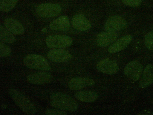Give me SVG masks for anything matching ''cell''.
<instances>
[{
    "label": "cell",
    "mask_w": 153,
    "mask_h": 115,
    "mask_svg": "<svg viewBox=\"0 0 153 115\" xmlns=\"http://www.w3.org/2000/svg\"><path fill=\"white\" fill-rule=\"evenodd\" d=\"M72 24L74 28L81 31H87L91 27L90 21L83 15L81 14H78L73 17Z\"/></svg>",
    "instance_id": "cell-13"
},
{
    "label": "cell",
    "mask_w": 153,
    "mask_h": 115,
    "mask_svg": "<svg viewBox=\"0 0 153 115\" xmlns=\"http://www.w3.org/2000/svg\"><path fill=\"white\" fill-rule=\"evenodd\" d=\"M144 41L146 47L149 50H153V30L146 35Z\"/></svg>",
    "instance_id": "cell-21"
},
{
    "label": "cell",
    "mask_w": 153,
    "mask_h": 115,
    "mask_svg": "<svg viewBox=\"0 0 153 115\" xmlns=\"http://www.w3.org/2000/svg\"><path fill=\"white\" fill-rule=\"evenodd\" d=\"M143 66L139 61L134 60L128 63L124 69L125 75L134 81L138 80L141 77Z\"/></svg>",
    "instance_id": "cell-6"
},
{
    "label": "cell",
    "mask_w": 153,
    "mask_h": 115,
    "mask_svg": "<svg viewBox=\"0 0 153 115\" xmlns=\"http://www.w3.org/2000/svg\"><path fill=\"white\" fill-rule=\"evenodd\" d=\"M153 83V66L148 64L145 68L141 76L139 86L145 88Z\"/></svg>",
    "instance_id": "cell-16"
},
{
    "label": "cell",
    "mask_w": 153,
    "mask_h": 115,
    "mask_svg": "<svg viewBox=\"0 0 153 115\" xmlns=\"http://www.w3.org/2000/svg\"><path fill=\"white\" fill-rule=\"evenodd\" d=\"M18 0H0V10L3 12H8L16 6Z\"/></svg>",
    "instance_id": "cell-20"
},
{
    "label": "cell",
    "mask_w": 153,
    "mask_h": 115,
    "mask_svg": "<svg viewBox=\"0 0 153 115\" xmlns=\"http://www.w3.org/2000/svg\"><path fill=\"white\" fill-rule=\"evenodd\" d=\"M118 35L116 32L107 31L99 34L96 38L97 45L101 47H107L117 40Z\"/></svg>",
    "instance_id": "cell-11"
},
{
    "label": "cell",
    "mask_w": 153,
    "mask_h": 115,
    "mask_svg": "<svg viewBox=\"0 0 153 115\" xmlns=\"http://www.w3.org/2000/svg\"><path fill=\"white\" fill-rule=\"evenodd\" d=\"M95 82L91 79L84 77H76L71 79L68 86L72 90H77L85 87L94 85Z\"/></svg>",
    "instance_id": "cell-10"
},
{
    "label": "cell",
    "mask_w": 153,
    "mask_h": 115,
    "mask_svg": "<svg viewBox=\"0 0 153 115\" xmlns=\"http://www.w3.org/2000/svg\"><path fill=\"white\" fill-rule=\"evenodd\" d=\"M0 39L1 41L8 44H12L16 40L12 33L6 27L0 25Z\"/></svg>",
    "instance_id": "cell-19"
},
{
    "label": "cell",
    "mask_w": 153,
    "mask_h": 115,
    "mask_svg": "<svg viewBox=\"0 0 153 115\" xmlns=\"http://www.w3.org/2000/svg\"><path fill=\"white\" fill-rule=\"evenodd\" d=\"M127 26L128 24L126 20L118 15H113L109 17L104 25L106 31L114 32L124 29Z\"/></svg>",
    "instance_id": "cell-7"
},
{
    "label": "cell",
    "mask_w": 153,
    "mask_h": 115,
    "mask_svg": "<svg viewBox=\"0 0 153 115\" xmlns=\"http://www.w3.org/2000/svg\"><path fill=\"white\" fill-rule=\"evenodd\" d=\"M51 74L48 72L39 71L28 75L27 80L29 83L37 85H43L48 82L51 78Z\"/></svg>",
    "instance_id": "cell-12"
},
{
    "label": "cell",
    "mask_w": 153,
    "mask_h": 115,
    "mask_svg": "<svg viewBox=\"0 0 153 115\" xmlns=\"http://www.w3.org/2000/svg\"><path fill=\"white\" fill-rule=\"evenodd\" d=\"M125 5L132 7H137L141 4L142 0H121Z\"/></svg>",
    "instance_id": "cell-24"
},
{
    "label": "cell",
    "mask_w": 153,
    "mask_h": 115,
    "mask_svg": "<svg viewBox=\"0 0 153 115\" xmlns=\"http://www.w3.org/2000/svg\"><path fill=\"white\" fill-rule=\"evenodd\" d=\"M23 62L26 66L31 69L48 71L51 68L47 60L40 55L29 54L24 58Z\"/></svg>",
    "instance_id": "cell-3"
},
{
    "label": "cell",
    "mask_w": 153,
    "mask_h": 115,
    "mask_svg": "<svg viewBox=\"0 0 153 115\" xmlns=\"http://www.w3.org/2000/svg\"><path fill=\"white\" fill-rule=\"evenodd\" d=\"M8 93L16 105L25 113L32 115L36 112L33 104L25 96L18 90L10 89Z\"/></svg>",
    "instance_id": "cell-2"
},
{
    "label": "cell",
    "mask_w": 153,
    "mask_h": 115,
    "mask_svg": "<svg viewBox=\"0 0 153 115\" xmlns=\"http://www.w3.org/2000/svg\"><path fill=\"white\" fill-rule=\"evenodd\" d=\"M132 40V37L127 35L120 38L108 48V52L111 53H115L125 49L130 43Z\"/></svg>",
    "instance_id": "cell-15"
},
{
    "label": "cell",
    "mask_w": 153,
    "mask_h": 115,
    "mask_svg": "<svg viewBox=\"0 0 153 115\" xmlns=\"http://www.w3.org/2000/svg\"><path fill=\"white\" fill-rule=\"evenodd\" d=\"M4 23L6 28L12 34L20 35L24 32L23 26L19 21L15 19L6 18L4 20Z\"/></svg>",
    "instance_id": "cell-17"
},
{
    "label": "cell",
    "mask_w": 153,
    "mask_h": 115,
    "mask_svg": "<svg viewBox=\"0 0 153 115\" xmlns=\"http://www.w3.org/2000/svg\"><path fill=\"white\" fill-rule=\"evenodd\" d=\"M96 68L99 71L108 74H114L119 69L116 62L108 58L99 61L97 64Z\"/></svg>",
    "instance_id": "cell-9"
},
{
    "label": "cell",
    "mask_w": 153,
    "mask_h": 115,
    "mask_svg": "<svg viewBox=\"0 0 153 115\" xmlns=\"http://www.w3.org/2000/svg\"><path fill=\"white\" fill-rule=\"evenodd\" d=\"M49 26L50 28L53 30L67 31L70 26L69 19L66 16H61L51 21Z\"/></svg>",
    "instance_id": "cell-14"
},
{
    "label": "cell",
    "mask_w": 153,
    "mask_h": 115,
    "mask_svg": "<svg viewBox=\"0 0 153 115\" xmlns=\"http://www.w3.org/2000/svg\"><path fill=\"white\" fill-rule=\"evenodd\" d=\"M62 8L59 4L53 3H45L38 5L36 9L37 14L43 18H50L58 15Z\"/></svg>",
    "instance_id": "cell-5"
},
{
    "label": "cell",
    "mask_w": 153,
    "mask_h": 115,
    "mask_svg": "<svg viewBox=\"0 0 153 115\" xmlns=\"http://www.w3.org/2000/svg\"><path fill=\"white\" fill-rule=\"evenodd\" d=\"M45 42L48 48H63L70 46L73 40L71 37L66 35H51L46 38Z\"/></svg>",
    "instance_id": "cell-4"
},
{
    "label": "cell",
    "mask_w": 153,
    "mask_h": 115,
    "mask_svg": "<svg viewBox=\"0 0 153 115\" xmlns=\"http://www.w3.org/2000/svg\"><path fill=\"white\" fill-rule=\"evenodd\" d=\"M42 31L43 32H45L47 31V29L46 28H44L42 30Z\"/></svg>",
    "instance_id": "cell-25"
},
{
    "label": "cell",
    "mask_w": 153,
    "mask_h": 115,
    "mask_svg": "<svg viewBox=\"0 0 153 115\" xmlns=\"http://www.w3.org/2000/svg\"><path fill=\"white\" fill-rule=\"evenodd\" d=\"M11 53V50L10 47L4 43L0 42V55L2 57L9 56Z\"/></svg>",
    "instance_id": "cell-22"
},
{
    "label": "cell",
    "mask_w": 153,
    "mask_h": 115,
    "mask_svg": "<svg viewBox=\"0 0 153 115\" xmlns=\"http://www.w3.org/2000/svg\"><path fill=\"white\" fill-rule=\"evenodd\" d=\"M47 57L52 62H63L70 60L72 55L69 51L63 48H53L48 52Z\"/></svg>",
    "instance_id": "cell-8"
},
{
    "label": "cell",
    "mask_w": 153,
    "mask_h": 115,
    "mask_svg": "<svg viewBox=\"0 0 153 115\" xmlns=\"http://www.w3.org/2000/svg\"><path fill=\"white\" fill-rule=\"evenodd\" d=\"M45 113L47 115H65L67 113L65 111L57 109H48L45 111Z\"/></svg>",
    "instance_id": "cell-23"
},
{
    "label": "cell",
    "mask_w": 153,
    "mask_h": 115,
    "mask_svg": "<svg viewBox=\"0 0 153 115\" xmlns=\"http://www.w3.org/2000/svg\"><path fill=\"white\" fill-rule=\"evenodd\" d=\"M50 103L53 107L69 112H74L78 108L77 102L73 98L61 92L52 93L50 98Z\"/></svg>",
    "instance_id": "cell-1"
},
{
    "label": "cell",
    "mask_w": 153,
    "mask_h": 115,
    "mask_svg": "<svg viewBox=\"0 0 153 115\" xmlns=\"http://www.w3.org/2000/svg\"><path fill=\"white\" fill-rule=\"evenodd\" d=\"M75 98L82 102H92L96 101L98 95L95 92L91 90H83L78 91L75 94Z\"/></svg>",
    "instance_id": "cell-18"
}]
</instances>
